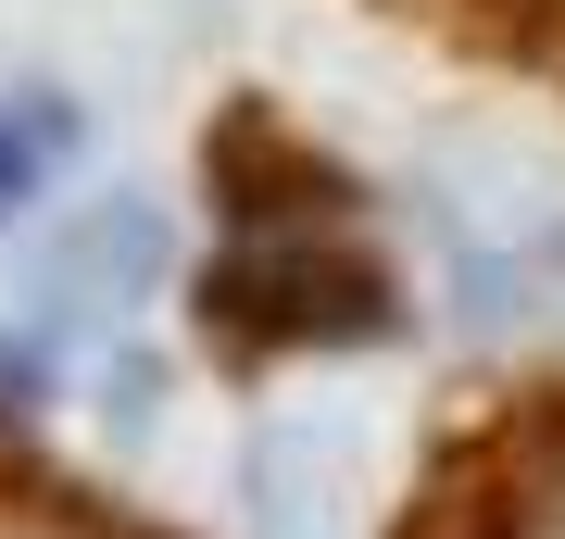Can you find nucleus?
<instances>
[{"mask_svg": "<svg viewBox=\"0 0 565 539\" xmlns=\"http://www.w3.org/2000/svg\"><path fill=\"white\" fill-rule=\"evenodd\" d=\"M214 326L239 352L390 339V326H403V277H390L327 201H239V239L214 263Z\"/></svg>", "mask_w": 565, "mask_h": 539, "instance_id": "nucleus-1", "label": "nucleus"}, {"mask_svg": "<svg viewBox=\"0 0 565 539\" xmlns=\"http://www.w3.org/2000/svg\"><path fill=\"white\" fill-rule=\"evenodd\" d=\"M415 251L440 289V326L478 352H515L565 326V188L541 176H427L415 188Z\"/></svg>", "mask_w": 565, "mask_h": 539, "instance_id": "nucleus-2", "label": "nucleus"}, {"mask_svg": "<svg viewBox=\"0 0 565 539\" xmlns=\"http://www.w3.org/2000/svg\"><path fill=\"white\" fill-rule=\"evenodd\" d=\"M163 263H177V226H163L151 188L51 201V214H39V251H25V326H39L51 352H76V339H102V326L139 314V301L163 289Z\"/></svg>", "mask_w": 565, "mask_h": 539, "instance_id": "nucleus-3", "label": "nucleus"}, {"mask_svg": "<svg viewBox=\"0 0 565 539\" xmlns=\"http://www.w3.org/2000/svg\"><path fill=\"white\" fill-rule=\"evenodd\" d=\"M440 539H565V401L527 414L515 440L465 477V502H452Z\"/></svg>", "mask_w": 565, "mask_h": 539, "instance_id": "nucleus-4", "label": "nucleus"}, {"mask_svg": "<svg viewBox=\"0 0 565 539\" xmlns=\"http://www.w3.org/2000/svg\"><path fill=\"white\" fill-rule=\"evenodd\" d=\"M76 151H88V114L63 88H0V226L51 214V188L76 176Z\"/></svg>", "mask_w": 565, "mask_h": 539, "instance_id": "nucleus-5", "label": "nucleus"}, {"mask_svg": "<svg viewBox=\"0 0 565 539\" xmlns=\"http://www.w3.org/2000/svg\"><path fill=\"white\" fill-rule=\"evenodd\" d=\"M0 539H102V527L63 515V502H13V489H0Z\"/></svg>", "mask_w": 565, "mask_h": 539, "instance_id": "nucleus-6", "label": "nucleus"}]
</instances>
